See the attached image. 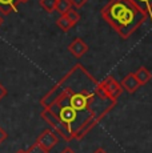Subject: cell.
<instances>
[{"label":"cell","mask_w":152,"mask_h":153,"mask_svg":"<svg viewBox=\"0 0 152 153\" xmlns=\"http://www.w3.org/2000/svg\"><path fill=\"white\" fill-rule=\"evenodd\" d=\"M40 105L59 120L72 140H81L116 102L104 95L99 81L77 63L40 99Z\"/></svg>","instance_id":"1"},{"label":"cell","mask_w":152,"mask_h":153,"mask_svg":"<svg viewBox=\"0 0 152 153\" xmlns=\"http://www.w3.org/2000/svg\"><path fill=\"white\" fill-rule=\"evenodd\" d=\"M101 16L124 40L130 39L148 19V13L131 0H110L101 8Z\"/></svg>","instance_id":"2"},{"label":"cell","mask_w":152,"mask_h":153,"mask_svg":"<svg viewBox=\"0 0 152 153\" xmlns=\"http://www.w3.org/2000/svg\"><path fill=\"white\" fill-rule=\"evenodd\" d=\"M99 85H100L103 93L108 99L118 102L119 96H120L123 92V88H121V85L119 84V81H116V79L113 77V76H111V75L107 76L104 80L99 81Z\"/></svg>","instance_id":"3"},{"label":"cell","mask_w":152,"mask_h":153,"mask_svg":"<svg viewBox=\"0 0 152 153\" xmlns=\"http://www.w3.org/2000/svg\"><path fill=\"white\" fill-rule=\"evenodd\" d=\"M57 143H59V137L52 129H44L36 139V144H39L47 152H49L52 148H55L57 145Z\"/></svg>","instance_id":"4"},{"label":"cell","mask_w":152,"mask_h":153,"mask_svg":"<svg viewBox=\"0 0 152 153\" xmlns=\"http://www.w3.org/2000/svg\"><path fill=\"white\" fill-rule=\"evenodd\" d=\"M68 51L71 52L76 59H80V57H83V56L87 53V51H88V45L84 43L83 39L76 37L74 42L68 45Z\"/></svg>","instance_id":"5"},{"label":"cell","mask_w":152,"mask_h":153,"mask_svg":"<svg viewBox=\"0 0 152 153\" xmlns=\"http://www.w3.org/2000/svg\"><path fill=\"white\" fill-rule=\"evenodd\" d=\"M120 85H121L123 89H125L128 93H131V95H132L133 92H136V89L140 87L139 81H137V79L135 77L133 73H128V75L121 80Z\"/></svg>","instance_id":"6"},{"label":"cell","mask_w":152,"mask_h":153,"mask_svg":"<svg viewBox=\"0 0 152 153\" xmlns=\"http://www.w3.org/2000/svg\"><path fill=\"white\" fill-rule=\"evenodd\" d=\"M20 0H0V13L1 15H10L17 11Z\"/></svg>","instance_id":"7"},{"label":"cell","mask_w":152,"mask_h":153,"mask_svg":"<svg viewBox=\"0 0 152 153\" xmlns=\"http://www.w3.org/2000/svg\"><path fill=\"white\" fill-rule=\"evenodd\" d=\"M133 75H135L140 85H145L152 79V73L148 71L147 67H140L136 72H133Z\"/></svg>","instance_id":"8"},{"label":"cell","mask_w":152,"mask_h":153,"mask_svg":"<svg viewBox=\"0 0 152 153\" xmlns=\"http://www.w3.org/2000/svg\"><path fill=\"white\" fill-rule=\"evenodd\" d=\"M133 4H136L140 10L148 13V17L152 22V0H131Z\"/></svg>","instance_id":"9"},{"label":"cell","mask_w":152,"mask_h":153,"mask_svg":"<svg viewBox=\"0 0 152 153\" xmlns=\"http://www.w3.org/2000/svg\"><path fill=\"white\" fill-rule=\"evenodd\" d=\"M56 25L59 27L63 32H68L69 29L74 27V24H72L71 22L68 20V17L66 16V15H60V17H57L56 20Z\"/></svg>","instance_id":"10"},{"label":"cell","mask_w":152,"mask_h":153,"mask_svg":"<svg viewBox=\"0 0 152 153\" xmlns=\"http://www.w3.org/2000/svg\"><path fill=\"white\" fill-rule=\"evenodd\" d=\"M71 8H72V4L69 0H57L55 11H57L60 15H66Z\"/></svg>","instance_id":"11"},{"label":"cell","mask_w":152,"mask_h":153,"mask_svg":"<svg viewBox=\"0 0 152 153\" xmlns=\"http://www.w3.org/2000/svg\"><path fill=\"white\" fill-rule=\"evenodd\" d=\"M56 1L57 0H40L39 3L45 12L52 13L55 11V8H56Z\"/></svg>","instance_id":"12"},{"label":"cell","mask_w":152,"mask_h":153,"mask_svg":"<svg viewBox=\"0 0 152 153\" xmlns=\"http://www.w3.org/2000/svg\"><path fill=\"white\" fill-rule=\"evenodd\" d=\"M66 16L68 17V20H69V22H71L74 25L79 22V20H80V13H79L76 10H74V8H71V10H69L68 12L66 13Z\"/></svg>","instance_id":"13"},{"label":"cell","mask_w":152,"mask_h":153,"mask_svg":"<svg viewBox=\"0 0 152 153\" xmlns=\"http://www.w3.org/2000/svg\"><path fill=\"white\" fill-rule=\"evenodd\" d=\"M27 153H49V152H47L44 148H42V146L39 145V144L35 143L27 149Z\"/></svg>","instance_id":"14"},{"label":"cell","mask_w":152,"mask_h":153,"mask_svg":"<svg viewBox=\"0 0 152 153\" xmlns=\"http://www.w3.org/2000/svg\"><path fill=\"white\" fill-rule=\"evenodd\" d=\"M69 1H71L72 7H75V8H81L87 1H88V0H69Z\"/></svg>","instance_id":"15"},{"label":"cell","mask_w":152,"mask_h":153,"mask_svg":"<svg viewBox=\"0 0 152 153\" xmlns=\"http://www.w3.org/2000/svg\"><path fill=\"white\" fill-rule=\"evenodd\" d=\"M7 136H8L7 132H5L4 129H3L1 126H0V145H1V144L4 143L5 140H7Z\"/></svg>","instance_id":"16"},{"label":"cell","mask_w":152,"mask_h":153,"mask_svg":"<svg viewBox=\"0 0 152 153\" xmlns=\"http://www.w3.org/2000/svg\"><path fill=\"white\" fill-rule=\"evenodd\" d=\"M5 96H7V88H5L1 83H0V101H1V100L4 99Z\"/></svg>","instance_id":"17"},{"label":"cell","mask_w":152,"mask_h":153,"mask_svg":"<svg viewBox=\"0 0 152 153\" xmlns=\"http://www.w3.org/2000/svg\"><path fill=\"white\" fill-rule=\"evenodd\" d=\"M60 153H76V152H75L72 148H69V146H66V148H64Z\"/></svg>","instance_id":"18"},{"label":"cell","mask_w":152,"mask_h":153,"mask_svg":"<svg viewBox=\"0 0 152 153\" xmlns=\"http://www.w3.org/2000/svg\"><path fill=\"white\" fill-rule=\"evenodd\" d=\"M93 153H107V152H106V149L104 148H98V149L93 151Z\"/></svg>","instance_id":"19"},{"label":"cell","mask_w":152,"mask_h":153,"mask_svg":"<svg viewBox=\"0 0 152 153\" xmlns=\"http://www.w3.org/2000/svg\"><path fill=\"white\" fill-rule=\"evenodd\" d=\"M3 23H4V17H3V15L0 13V27L3 25Z\"/></svg>","instance_id":"20"},{"label":"cell","mask_w":152,"mask_h":153,"mask_svg":"<svg viewBox=\"0 0 152 153\" xmlns=\"http://www.w3.org/2000/svg\"><path fill=\"white\" fill-rule=\"evenodd\" d=\"M15 153H27V151H24V149H19V151H16Z\"/></svg>","instance_id":"21"},{"label":"cell","mask_w":152,"mask_h":153,"mask_svg":"<svg viewBox=\"0 0 152 153\" xmlns=\"http://www.w3.org/2000/svg\"><path fill=\"white\" fill-rule=\"evenodd\" d=\"M25 1H28V0H20V3H25Z\"/></svg>","instance_id":"22"}]
</instances>
